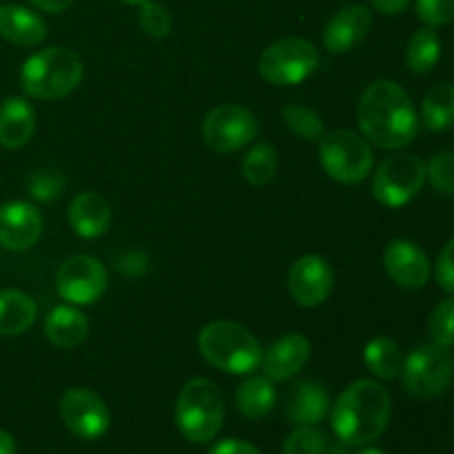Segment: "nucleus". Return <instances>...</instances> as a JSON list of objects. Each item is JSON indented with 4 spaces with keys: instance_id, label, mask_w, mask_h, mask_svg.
Instances as JSON below:
<instances>
[{
    "instance_id": "1",
    "label": "nucleus",
    "mask_w": 454,
    "mask_h": 454,
    "mask_svg": "<svg viewBox=\"0 0 454 454\" xmlns=\"http://www.w3.org/2000/svg\"><path fill=\"white\" fill-rule=\"evenodd\" d=\"M362 136L381 149H403L419 133V115L408 93L393 80H377L357 106Z\"/></svg>"
},
{
    "instance_id": "2",
    "label": "nucleus",
    "mask_w": 454,
    "mask_h": 454,
    "mask_svg": "<svg viewBox=\"0 0 454 454\" xmlns=\"http://www.w3.org/2000/svg\"><path fill=\"white\" fill-rule=\"evenodd\" d=\"M393 415L388 390L372 380L350 384L331 411L333 433L346 446H366L386 433Z\"/></svg>"
},
{
    "instance_id": "3",
    "label": "nucleus",
    "mask_w": 454,
    "mask_h": 454,
    "mask_svg": "<svg viewBox=\"0 0 454 454\" xmlns=\"http://www.w3.org/2000/svg\"><path fill=\"white\" fill-rule=\"evenodd\" d=\"M84 75V65L67 47L40 49L25 60L20 69L22 91L35 100H58L75 91Z\"/></svg>"
},
{
    "instance_id": "4",
    "label": "nucleus",
    "mask_w": 454,
    "mask_h": 454,
    "mask_svg": "<svg viewBox=\"0 0 454 454\" xmlns=\"http://www.w3.org/2000/svg\"><path fill=\"white\" fill-rule=\"evenodd\" d=\"M198 346L213 368L229 375H251L262 364L260 341L238 322L217 319L207 324L200 333Z\"/></svg>"
},
{
    "instance_id": "5",
    "label": "nucleus",
    "mask_w": 454,
    "mask_h": 454,
    "mask_svg": "<svg viewBox=\"0 0 454 454\" xmlns=\"http://www.w3.org/2000/svg\"><path fill=\"white\" fill-rule=\"evenodd\" d=\"M176 424L182 437L193 443H208L224 424V395L215 381L195 377L182 386L176 403Z\"/></svg>"
},
{
    "instance_id": "6",
    "label": "nucleus",
    "mask_w": 454,
    "mask_h": 454,
    "mask_svg": "<svg viewBox=\"0 0 454 454\" xmlns=\"http://www.w3.org/2000/svg\"><path fill=\"white\" fill-rule=\"evenodd\" d=\"M402 386L411 397L434 399L450 388L454 380V357L450 348L434 344H421L403 359Z\"/></svg>"
},
{
    "instance_id": "7",
    "label": "nucleus",
    "mask_w": 454,
    "mask_h": 454,
    "mask_svg": "<svg viewBox=\"0 0 454 454\" xmlns=\"http://www.w3.org/2000/svg\"><path fill=\"white\" fill-rule=\"evenodd\" d=\"M319 160L333 180L341 184H359L372 171V149L366 137L350 129H337L319 140Z\"/></svg>"
},
{
    "instance_id": "8",
    "label": "nucleus",
    "mask_w": 454,
    "mask_h": 454,
    "mask_svg": "<svg viewBox=\"0 0 454 454\" xmlns=\"http://www.w3.org/2000/svg\"><path fill=\"white\" fill-rule=\"evenodd\" d=\"M319 51L306 38H282L260 56V75L275 87H295L317 71Z\"/></svg>"
},
{
    "instance_id": "9",
    "label": "nucleus",
    "mask_w": 454,
    "mask_h": 454,
    "mask_svg": "<svg viewBox=\"0 0 454 454\" xmlns=\"http://www.w3.org/2000/svg\"><path fill=\"white\" fill-rule=\"evenodd\" d=\"M426 184V162L412 153L388 155L372 176V195L388 208L406 207Z\"/></svg>"
},
{
    "instance_id": "10",
    "label": "nucleus",
    "mask_w": 454,
    "mask_h": 454,
    "mask_svg": "<svg viewBox=\"0 0 454 454\" xmlns=\"http://www.w3.org/2000/svg\"><path fill=\"white\" fill-rule=\"evenodd\" d=\"M260 133L257 118L242 105H220L204 118L202 137L215 153H235Z\"/></svg>"
},
{
    "instance_id": "11",
    "label": "nucleus",
    "mask_w": 454,
    "mask_h": 454,
    "mask_svg": "<svg viewBox=\"0 0 454 454\" xmlns=\"http://www.w3.org/2000/svg\"><path fill=\"white\" fill-rule=\"evenodd\" d=\"M56 291L69 304H96L106 291V269L91 255L69 257L56 273Z\"/></svg>"
},
{
    "instance_id": "12",
    "label": "nucleus",
    "mask_w": 454,
    "mask_h": 454,
    "mask_svg": "<svg viewBox=\"0 0 454 454\" xmlns=\"http://www.w3.org/2000/svg\"><path fill=\"white\" fill-rule=\"evenodd\" d=\"M62 424L80 439H100L109 430L111 415L100 395L89 388H69L60 399Z\"/></svg>"
},
{
    "instance_id": "13",
    "label": "nucleus",
    "mask_w": 454,
    "mask_h": 454,
    "mask_svg": "<svg viewBox=\"0 0 454 454\" xmlns=\"http://www.w3.org/2000/svg\"><path fill=\"white\" fill-rule=\"evenodd\" d=\"M335 284L331 264L319 255H304L293 264L288 273L291 297L304 309H315L328 300Z\"/></svg>"
},
{
    "instance_id": "14",
    "label": "nucleus",
    "mask_w": 454,
    "mask_h": 454,
    "mask_svg": "<svg viewBox=\"0 0 454 454\" xmlns=\"http://www.w3.org/2000/svg\"><path fill=\"white\" fill-rule=\"evenodd\" d=\"M43 235V213L29 202L13 200L0 207V247L27 251Z\"/></svg>"
},
{
    "instance_id": "15",
    "label": "nucleus",
    "mask_w": 454,
    "mask_h": 454,
    "mask_svg": "<svg viewBox=\"0 0 454 454\" xmlns=\"http://www.w3.org/2000/svg\"><path fill=\"white\" fill-rule=\"evenodd\" d=\"M384 269L397 286L406 291L424 288L430 279L428 255L408 239H393L384 251Z\"/></svg>"
},
{
    "instance_id": "16",
    "label": "nucleus",
    "mask_w": 454,
    "mask_h": 454,
    "mask_svg": "<svg viewBox=\"0 0 454 454\" xmlns=\"http://www.w3.org/2000/svg\"><path fill=\"white\" fill-rule=\"evenodd\" d=\"M372 27V13L366 4L341 7L324 27V47L331 53H348L366 40Z\"/></svg>"
},
{
    "instance_id": "17",
    "label": "nucleus",
    "mask_w": 454,
    "mask_h": 454,
    "mask_svg": "<svg viewBox=\"0 0 454 454\" xmlns=\"http://www.w3.org/2000/svg\"><path fill=\"white\" fill-rule=\"evenodd\" d=\"M310 357V341L301 333H288L262 353L264 375L270 381H288L306 366Z\"/></svg>"
},
{
    "instance_id": "18",
    "label": "nucleus",
    "mask_w": 454,
    "mask_h": 454,
    "mask_svg": "<svg viewBox=\"0 0 454 454\" xmlns=\"http://www.w3.org/2000/svg\"><path fill=\"white\" fill-rule=\"evenodd\" d=\"M331 412L328 390L317 381H300L286 397V417L295 426H317Z\"/></svg>"
},
{
    "instance_id": "19",
    "label": "nucleus",
    "mask_w": 454,
    "mask_h": 454,
    "mask_svg": "<svg viewBox=\"0 0 454 454\" xmlns=\"http://www.w3.org/2000/svg\"><path fill=\"white\" fill-rule=\"evenodd\" d=\"M35 111L27 98L9 96L0 102V145L20 149L34 137Z\"/></svg>"
},
{
    "instance_id": "20",
    "label": "nucleus",
    "mask_w": 454,
    "mask_h": 454,
    "mask_svg": "<svg viewBox=\"0 0 454 454\" xmlns=\"http://www.w3.org/2000/svg\"><path fill=\"white\" fill-rule=\"evenodd\" d=\"M69 224L84 239L100 238L109 231L111 207L96 191H84L69 204Z\"/></svg>"
},
{
    "instance_id": "21",
    "label": "nucleus",
    "mask_w": 454,
    "mask_h": 454,
    "mask_svg": "<svg viewBox=\"0 0 454 454\" xmlns=\"http://www.w3.org/2000/svg\"><path fill=\"white\" fill-rule=\"evenodd\" d=\"M0 35L18 47H38L47 38V22L22 4H0Z\"/></svg>"
},
{
    "instance_id": "22",
    "label": "nucleus",
    "mask_w": 454,
    "mask_h": 454,
    "mask_svg": "<svg viewBox=\"0 0 454 454\" xmlns=\"http://www.w3.org/2000/svg\"><path fill=\"white\" fill-rule=\"evenodd\" d=\"M44 335L56 348H75L87 340L89 319L74 306H56L44 319Z\"/></svg>"
},
{
    "instance_id": "23",
    "label": "nucleus",
    "mask_w": 454,
    "mask_h": 454,
    "mask_svg": "<svg viewBox=\"0 0 454 454\" xmlns=\"http://www.w3.org/2000/svg\"><path fill=\"white\" fill-rule=\"evenodd\" d=\"M35 315H38V306L27 293L13 291V288L0 291V335H22L35 322Z\"/></svg>"
},
{
    "instance_id": "24",
    "label": "nucleus",
    "mask_w": 454,
    "mask_h": 454,
    "mask_svg": "<svg viewBox=\"0 0 454 454\" xmlns=\"http://www.w3.org/2000/svg\"><path fill=\"white\" fill-rule=\"evenodd\" d=\"M275 381L269 377H251L244 384H239L238 393H235V403L238 411L248 419H262L273 411L275 402H278V390H275Z\"/></svg>"
},
{
    "instance_id": "25",
    "label": "nucleus",
    "mask_w": 454,
    "mask_h": 454,
    "mask_svg": "<svg viewBox=\"0 0 454 454\" xmlns=\"http://www.w3.org/2000/svg\"><path fill=\"white\" fill-rule=\"evenodd\" d=\"M403 353L390 337H375L364 348V364L377 380H397L403 368Z\"/></svg>"
},
{
    "instance_id": "26",
    "label": "nucleus",
    "mask_w": 454,
    "mask_h": 454,
    "mask_svg": "<svg viewBox=\"0 0 454 454\" xmlns=\"http://www.w3.org/2000/svg\"><path fill=\"white\" fill-rule=\"evenodd\" d=\"M421 122L428 131L443 133L454 127V84H434L421 105Z\"/></svg>"
},
{
    "instance_id": "27",
    "label": "nucleus",
    "mask_w": 454,
    "mask_h": 454,
    "mask_svg": "<svg viewBox=\"0 0 454 454\" xmlns=\"http://www.w3.org/2000/svg\"><path fill=\"white\" fill-rule=\"evenodd\" d=\"M442 58V40H439L434 27H424L415 31L408 40L406 65L412 74H430Z\"/></svg>"
},
{
    "instance_id": "28",
    "label": "nucleus",
    "mask_w": 454,
    "mask_h": 454,
    "mask_svg": "<svg viewBox=\"0 0 454 454\" xmlns=\"http://www.w3.org/2000/svg\"><path fill=\"white\" fill-rule=\"evenodd\" d=\"M278 171V151L270 142H257L242 160V176L248 184L264 186Z\"/></svg>"
},
{
    "instance_id": "29",
    "label": "nucleus",
    "mask_w": 454,
    "mask_h": 454,
    "mask_svg": "<svg viewBox=\"0 0 454 454\" xmlns=\"http://www.w3.org/2000/svg\"><path fill=\"white\" fill-rule=\"evenodd\" d=\"M282 115L286 127L291 129L297 137H301V140L319 142L324 136H326V127H324L322 115H319L315 109H310V106L293 102V105L284 106Z\"/></svg>"
},
{
    "instance_id": "30",
    "label": "nucleus",
    "mask_w": 454,
    "mask_h": 454,
    "mask_svg": "<svg viewBox=\"0 0 454 454\" xmlns=\"http://www.w3.org/2000/svg\"><path fill=\"white\" fill-rule=\"evenodd\" d=\"M328 439L315 426H297L284 442V454H326Z\"/></svg>"
},
{
    "instance_id": "31",
    "label": "nucleus",
    "mask_w": 454,
    "mask_h": 454,
    "mask_svg": "<svg viewBox=\"0 0 454 454\" xmlns=\"http://www.w3.org/2000/svg\"><path fill=\"white\" fill-rule=\"evenodd\" d=\"M426 180L442 195H454V153L439 151L426 162Z\"/></svg>"
},
{
    "instance_id": "32",
    "label": "nucleus",
    "mask_w": 454,
    "mask_h": 454,
    "mask_svg": "<svg viewBox=\"0 0 454 454\" xmlns=\"http://www.w3.org/2000/svg\"><path fill=\"white\" fill-rule=\"evenodd\" d=\"M428 333L434 344L443 348L454 346V297L439 301L428 319Z\"/></svg>"
},
{
    "instance_id": "33",
    "label": "nucleus",
    "mask_w": 454,
    "mask_h": 454,
    "mask_svg": "<svg viewBox=\"0 0 454 454\" xmlns=\"http://www.w3.org/2000/svg\"><path fill=\"white\" fill-rule=\"evenodd\" d=\"M137 20H140L142 31L155 40H162L171 34V13L167 12V7H162L160 3H153V0L140 3V16H137Z\"/></svg>"
},
{
    "instance_id": "34",
    "label": "nucleus",
    "mask_w": 454,
    "mask_h": 454,
    "mask_svg": "<svg viewBox=\"0 0 454 454\" xmlns=\"http://www.w3.org/2000/svg\"><path fill=\"white\" fill-rule=\"evenodd\" d=\"M417 16L428 27H442L454 20V0H417Z\"/></svg>"
},
{
    "instance_id": "35",
    "label": "nucleus",
    "mask_w": 454,
    "mask_h": 454,
    "mask_svg": "<svg viewBox=\"0 0 454 454\" xmlns=\"http://www.w3.org/2000/svg\"><path fill=\"white\" fill-rule=\"evenodd\" d=\"M29 186V193L34 195L35 200H43V202H49V200L58 198L62 193V186H65V180L58 173L49 171H38L29 177L27 182Z\"/></svg>"
},
{
    "instance_id": "36",
    "label": "nucleus",
    "mask_w": 454,
    "mask_h": 454,
    "mask_svg": "<svg viewBox=\"0 0 454 454\" xmlns=\"http://www.w3.org/2000/svg\"><path fill=\"white\" fill-rule=\"evenodd\" d=\"M434 278H437V284L443 291L454 295V238L439 253L437 266H434Z\"/></svg>"
},
{
    "instance_id": "37",
    "label": "nucleus",
    "mask_w": 454,
    "mask_h": 454,
    "mask_svg": "<svg viewBox=\"0 0 454 454\" xmlns=\"http://www.w3.org/2000/svg\"><path fill=\"white\" fill-rule=\"evenodd\" d=\"M208 454H262L253 443L239 442V439H224V442L215 443L208 450Z\"/></svg>"
},
{
    "instance_id": "38",
    "label": "nucleus",
    "mask_w": 454,
    "mask_h": 454,
    "mask_svg": "<svg viewBox=\"0 0 454 454\" xmlns=\"http://www.w3.org/2000/svg\"><path fill=\"white\" fill-rule=\"evenodd\" d=\"M368 3H371L377 12L386 13V16H397V13H402L403 9L411 4V0H368Z\"/></svg>"
},
{
    "instance_id": "39",
    "label": "nucleus",
    "mask_w": 454,
    "mask_h": 454,
    "mask_svg": "<svg viewBox=\"0 0 454 454\" xmlns=\"http://www.w3.org/2000/svg\"><path fill=\"white\" fill-rule=\"evenodd\" d=\"M29 3L44 13H62L71 7L74 0H29Z\"/></svg>"
},
{
    "instance_id": "40",
    "label": "nucleus",
    "mask_w": 454,
    "mask_h": 454,
    "mask_svg": "<svg viewBox=\"0 0 454 454\" xmlns=\"http://www.w3.org/2000/svg\"><path fill=\"white\" fill-rule=\"evenodd\" d=\"M0 454H16V442L7 430L0 428Z\"/></svg>"
},
{
    "instance_id": "41",
    "label": "nucleus",
    "mask_w": 454,
    "mask_h": 454,
    "mask_svg": "<svg viewBox=\"0 0 454 454\" xmlns=\"http://www.w3.org/2000/svg\"><path fill=\"white\" fill-rule=\"evenodd\" d=\"M355 454H386L384 450H377V448H364V450L355 452Z\"/></svg>"
},
{
    "instance_id": "42",
    "label": "nucleus",
    "mask_w": 454,
    "mask_h": 454,
    "mask_svg": "<svg viewBox=\"0 0 454 454\" xmlns=\"http://www.w3.org/2000/svg\"><path fill=\"white\" fill-rule=\"evenodd\" d=\"M124 3H131V4H140V3H145V0H124Z\"/></svg>"
}]
</instances>
